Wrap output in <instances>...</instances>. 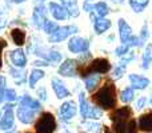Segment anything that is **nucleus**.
<instances>
[{
    "mask_svg": "<svg viewBox=\"0 0 152 133\" xmlns=\"http://www.w3.org/2000/svg\"><path fill=\"white\" fill-rule=\"evenodd\" d=\"M76 112L77 109H76V104L74 101H66L59 109V115L63 121H71L76 116Z\"/></svg>",
    "mask_w": 152,
    "mask_h": 133,
    "instance_id": "10",
    "label": "nucleus"
},
{
    "mask_svg": "<svg viewBox=\"0 0 152 133\" xmlns=\"http://www.w3.org/2000/svg\"><path fill=\"white\" fill-rule=\"evenodd\" d=\"M11 57V61L13 63V65L18 67V68H23L24 65L27 64V57H26V53H24L23 49H15L11 52L10 55Z\"/></svg>",
    "mask_w": 152,
    "mask_h": 133,
    "instance_id": "15",
    "label": "nucleus"
},
{
    "mask_svg": "<svg viewBox=\"0 0 152 133\" xmlns=\"http://www.w3.org/2000/svg\"><path fill=\"white\" fill-rule=\"evenodd\" d=\"M79 104H80V115L83 118H91V120H97L103 116V110L96 107H91L87 101L86 93L81 92L79 94Z\"/></svg>",
    "mask_w": 152,
    "mask_h": 133,
    "instance_id": "5",
    "label": "nucleus"
},
{
    "mask_svg": "<svg viewBox=\"0 0 152 133\" xmlns=\"http://www.w3.org/2000/svg\"><path fill=\"white\" fill-rule=\"evenodd\" d=\"M26 133H29V132H26Z\"/></svg>",
    "mask_w": 152,
    "mask_h": 133,
    "instance_id": "46",
    "label": "nucleus"
},
{
    "mask_svg": "<svg viewBox=\"0 0 152 133\" xmlns=\"http://www.w3.org/2000/svg\"><path fill=\"white\" fill-rule=\"evenodd\" d=\"M77 72H79V64L77 60H75V59H67L59 67V73L61 76H66V77H74V76L77 75Z\"/></svg>",
    "mask_w": 152,
    "mask_h": 133,
    "instance_id": "8",
    "label": "nucleus"
},
{
    "mask_svg": "<svg viewBox=\"0 0 152 133\" xmlns=\"http://www.w3.org/2000/svg\"><path fill=\"white\" fill-rule=\"evenodd\" d=\"M111 70V64L107 59H94L89 64L84 67L79 68V75L87 77L89 75H103V73H108Z\"/></svg>",
    "mask_w": 152,
    "mask_h": 133,
    "instance_id": "2",
    "label": "nucleus"
},
{
    "mask_svg": "<svg viewBox=\"0 0 152 133\" xmlns=\"http://www.w3.org/2000/svg\"><path fill=\"white\" fill-rule=\"evenodd\" d=\"M52 88L56 93L58 99H64V97L69 96V91L66 88V85L63 84V81H60L59 78H52Z\"/></svg>",
    "mask_w": 152,
    "mask_h": 133,
    "instance_id": "18",
    "label": "nucleus"
},
{
    "mask_svg": "<svg viewBox=\"0 0 152 133\" xmlns=\"http://www.w3.org/2000/svg\"><path fill=\"white\" fill-rule=\"evenodd\" d=\"M40 1H44V0H40Z\"/></svg>",
    "mask_w": 152,
    "mask_h": 133,
    "instance_id": "45",
    "label": "nucleus"
},
{
    "mask_svg": "<svg viewBox=\"0 0 152 133\" xmlns=\"http://www.w3.org/2000/svg\"><path fill=\"white\" fill-rule=\"evenodd\" d=\"M50 11L56 20H66V19L68 17V11L60 4L50 3Z\"/></svg>",
    "mask_w": 152,
    "mask_h": 133,
    "instance_id": "16",
    "label": "nucleus"
},
{
    "mask_svg": "<svg viewBox=\"0 0 152 133\" xmlns=\"http://www.w3.org/2000/svg\"><path fill=\"white\" fill-rule=\"evenodd\" d=\"M112 124V129L115 133H137V123L135 121V118L116 121Z\"/></svg>",
    "mask_w": 152,
    "mask_h": 133,
    "instance_id": "7",
    "label": "nucleus"
},
{
    "mask_svg": "<svg viewBox=\"0 0 152 133\" xmlns=\"http://www.w3.org/2000/svg\"><path fill=\"white\" fill-rule=\"evenodd\" d=\"M150 4V0H129V5L135 12H143L144 8Z\"/></svg>",
    "mask_w": 152,
    "mask_h": 133,
    "instance_id": "25",
    "label": "nucleus"
},
{
    "mask_svg": "<svg viewBox=\"0 0 152 133\" xmlns=\"http://www.w3.org/2000/svg\"><path fill=\"white\" fill-rule=\"evenodd\" d=\"M5 133H16V131H8V132H5Z\"/></svg>",
    "mask_w": 152,
    "mask_h": 133,
    "instance_id": "43",
    "label": "nucleus"
},
{
    "mask_svg": "<svg viewBox=\"0 0 152 133\" xmlns=\"http://www.w3.org/2000/svg\"><path fill=\"white\" fill-rule=\"evenodd\" d=\"M126 67H127L126 63H120L118 67L115 68V70H113V76H115L116 78H119L124 73V70H126Z\"/></svg>",
    "mask_w": 152,
    "mask_h": 133,
    "instance_id": "33",
    "label": "nucleus"
},
{
    "mask_svg": "<svg viewBox=\"0 0 152 133\" xmlns=\"http://www.w3.org/2000/svg\"><path fill=\"white\" fill-rule=\"evenodd\" d=\"M61 5L68 11V15L74 16V17H76L79 15V7L76 4V0H63V4Z\"/></svg>",
    "mask_w": 152,
    "mask_h": 133,
    "instance_id": "24",
    "label": "nucleus"
},
{
    "mask_svg": "<svg viewBox=\"0 0 152 133\" xmlns=\"http://www.w3.org/2000/svg\"><path fill=\"white\" fill-rule=\"evenodd\" d=\"M92 101L102 109H112L116 107V89L112 81H107L92 96Z\"/></svg>",
    "mask_w": 152,
    "mask_h": 133,
    "instance_id": "1",
    "label": "nucleus"
},
{
    "mask_svg": "<svg viewBox=\"0 0 152 133\" xmlns=\"http://www.w3.org/2000/svg\"><path fill=\"white\" fill-rule=\"evenodd\" d=\"M79 32V28L76 25H66V27H59L52 35H50V41L51 43H60L66 40L72 33Z\"/></svg>",
    "mask_w": 152,
    "mask_h": 133,
    "instance_id": "6",
    "label": "nucleus"
},
{
    "mask_svg": "<svg viewBox=\"0 0 152 133\" xmlns=\"http://www.w3.org/2000/svg\"><path fill=\"white\" fill-rule=\"evenodd\" d=\"M111 27V21L105 17H97L95 19V31L97 33H103Z\"/></svg>",
    "mask_w": 152,
    "mask_h": 133,
    "instance_id": "23",
    "label": "nucleus"
},
{
    "mask_svg": "<svg viewBox=\"0 0 152 133\" xmlns=\"http://www.w3.org/2000/svg\"><path fill=\"white\" fill-rule=\"evenodd\" d=\"M151 104H152V99H151Z\"/></svg>",
    "mask_w": 152,
    "mask_h": 133,
    "instance_id": "44",
    "label": "nucleus"
},
{
    "mask_svg": "<svg viewBox=\"0 0 152 133\" xmlns=\"http://www.w3.org/2000/svg\"><path fill=\"white\" fill-rule=\"evenodd\" d=\"M134 96H135L134 88H126L123 92H121L120 99L123 102H131L132 100H134Z\"/></svg>",
    "mask_w": 152,
    "mask_h": 133,
    "instance_id": "30",
    "label": "nucleus"
},
{
    "mask_svg": "<svg viewBox=\"0 0 152 133\" xmlns=\"http://www.w3.org/2000/svg\"><path fill=\"white\" fill-rule=\"evenodd\" d=\"M102 81V76L100 75H89L84 77V83H86V88L88 92H92Z\"/></svg>",
    "mask_w": 152,
    "mask_h": 133,
    "instance_id": "21",
    "label": "nucleus"
},
{
    "mask_svg": "<svg viewBox=\"0 0 152 133\" xmlns=\"http://www.w3.org/2000/svg\"><path fill=\"white\" fill-rule=\"evenodd\" d=\"M134 57H135L134 53H132V52H128L127 55H124V56H123V60H124V63H126V61H131Z\"/></svg>",
    "mask_w": 152,
    "mask_h": 133,
    "instance_id": "38",
    "label": "nucleus"
},
{
    "mask_svg": "<svg viewBox=\"0 0 152 133\" xmlns=\"http://www.w3.org/2000/svg\"><path fill=\"white\" fill-rule=\"evenodd\" d=\"M36 113L37 112H35V110H32V109H28V108L19 107L18 118L23 124H31V123H34V120L36 118Z\"/></svg>",
    "mask_w": 152,
    "mask_h": 133,
    "instance_id": "13",
    "label": "nucleus"
},
{
    "mask_svg": "<svg viewBox=\"0 0 152 133\" xmlns=\"http://www.w3.org/2000/svg\"><path fill=\"white\" fill-rule=\"evenodd\" d=\"M13 124H15V115H13V110L5 109L4 116L0 118V129L8 132L13 128Z\"/></svg>",
    "mask_w": 152,
    "mask_h": 133,
    "instance_id": "12",
    "label": "nucleus"
},
{
    "mask_svg": "<svg viewBox=\"0 0 152 133\" xmlns=\"http://www.w3.org/2000/svg\"><path fill=\"white\" fill-rule=\"evenodd\" d=\"M119 31H120V40L124 45H128V47H135L136 45V47H139V45L143 44L139 37L132 35L131 27L128 25V23L124 19L119 20Z\"/></svg>",
    "mask_w": 152,
    "mask_h": 133,
    "instance_id": "3",
    "label": "nucleus"
},
{
    "mask_svg": "<svg viewBox=\"0 0 152 133\" xmlns=\"http://www.w3.org/2000/svg\"><path fill=\"white\" fill-rule=\"evenodd\" d=\"M11 37H12V40H13V43H15L16 45H23L24 43H26V39H27V35H26V32L23 31V29H20V28H15V29H12V32H11Z\"/></svg>",
    "mask_w": 152,
    "mask_h": 133,
    "instance_id": "22",
    "label": "nucleus"
},
{
    "mask_svg": "<svg viewBox=\"0 0 152 133\" xmlns=\"http://www.w3.org/2000/svg\"><path fill=\"white\" fill-rule=\"evenodd\" d=\"M104 133H112L110 131V128H107V126H104Z\"/></svg>",
    "mask_w": 152,
    "mask_h": 133,
    "instance_id": "41",
    "label": "nucleus"
},
{
    "mask_svg": "<svg viewBox=\"0 0 152 133\" xmlns=\"http://www.w3.org/2000/svg\"><path fill=\"white\" fill-rule=\"evenodd\" d=\"M36 133H53L56 131V118L52 113L44 112L35 124Z\"/></svg>",
    "mask_w": 152,
    "mask_h": 133,
    "instance_id": "4",
    "label": "nucleus"
},
{
    "mask_svg": "<svg viewBox=\"0 0 152 133\" xmlns=\"http://www.w3.org/2000/svg\"><path fill=\"white\" fill-rule=\"evenodd\" d=\"M18 99L16 96V92L13 89H5L4 94H3V100H7V101H15Z\"/></svg>",
    "mask_w": 152,
    "mask_h": 133,
    "instance_id": "32",
    "label": "nucleus"
},
{
    "mask_svg": "<svg viewBox=\"0 0 152 133\" xmlns=\"http://www.w3.org/2000/svg\"><path fill=\"white\" fill-rule=\"evenodd\" d=\"M83 132L80 131L81 133H100L103 128L99 123H86L83 124Z\"/></svg>",
    "mask_w": 152,
    "mask_h": 133,
    "instance_id": "28",
    "label": "nucleus"
},
{
    "mask_svg": "<svg viewBox=\"0 0 152 133\" xmlns=\"http://www.w3.org/2000/svg\"><path fill=\"white\" fill-rule=\"evenodd\" d=\"M132 115H134V112H132L131 107L126 105V107L118 108V109L113 110V112L110 115V118L112 123H116V121L129 120V118H132Z\"/></svg>",
    "mask_w": 152,
    "mask_h": 133,
    "instance_id": "11",
    "label": "nucleus"
},
{
    "mask_svg": "<svg viewBox=\"0 0 152 133\" xmlns=\"http://www.w3.org/2000/svg\"><path fill=\"white\" fill-rule=\"evenodd\" d=\"M43 77H44V72H43L42 69H32L31 75H29V81H28L29 86H31V88H35L36 83Z\"/></svg>",
    "mask_w": 152,
    "mask_h": 133,
    "instance_id": "26",
    "label": "nucleus"
},
{
    "mask_svg": "<svg viewBox=\"0 0 152 133\" xmlns=\"http://www.w3.org/2000/svg\"><path fill=\"white\" fill-rule=\"evenodd\" d=\"M7 47V41L5 40H3V39H0V68H1V52H3V49Z\"/></svg>",
    "mask_w": 152,
    "mask_h": 133,
    "instance_id": "37",
    "label": "nucleus"
},
{
    "mask_svg": "<svg viewBox=\"0 0 152 133\" xmlns=\"http://www.w3.org/2000/svg\"><path fill=\"white\" fill-rule=\"evenodd\" d=\"M145 104H147V99H145V97H140V99L137 100V104H136L137 109H143V108L145 107Z\"/></svg>",
    "mask_w": 152,
    "mask_h": 133,
    "instance_id": "36",
    "label": "nucleus"
},
{
    "mask_svg": "<svg viewBox=\"0 0 152 133\" xmlns=\"http://www.w3.org/2000/svg\"><path fill=\"white\" fill-rule=\"evenodd\" d=\"M0 118H1V117H0Z\"/></svg>",
    "mask_w": 152,
    "mask_h": 133,
    "instance_id": "47",
    "label": "nucleus"
},
{
    "mask_svg": "<svg viewBox=\"0 0 152 133\" xmlns=\"http://www.w3.org/2000/svg\"><path fill=\"white\" fill-rule=\"evenodd\" d=\"M89 48V41L84 37H72L68 43V49L72 53L87 52Z\"/></svg>",
    "mask_w": 152,
    "mask_h": 133,
    "instance_id": "9",
    "label": "nucleus"
},
{
    "mask_svg": "<svg viewBox=\"0 0 152 133\" xmlns=\"http://www.w3.org/2000/svg\"><path fill=\"white\" fill-rule=\"evenodd\" d=\"M5 91V78L3 76H0V101L3 100V94Z\"/></svg>",
    "mask_w": 152,
    "mask_h": 133,
    "instance_id": "35",
    "label": "nucleus"
},
{
    "mask_svg": "<svg viewBox=\"0 0 152 133\" xmlns=\"http://www.w3.org/2000/svg\"><path fill=\"white\" fill-rule=\"evenodd\" d=\"M15 3H23V1H26V0H13Z\"/></svg>",
    "mask_w": 152,
    "mask_h": 133,
    "instance_id": "42",
    "label": "nucleus"
},
{
    "mask_svg": "<svg viewBox=\"0 0 152 133\" xmlns=\"http://www.w3.org/2000/svg\"><path fill=\"white\" fill-rule=\"evenodd\" d=\"M84 9H86L87 12H91V11L94 9V5H89L88 3H84Z\"/></svg>",
    "mask_w": 152,
    "mask_h": 133,
    "instance_id": "40",
    "label": "nucleus"
},
{
    "mask_svg": "<svg viewBox=\"0 0 152 133\" xmlns=\"http://www.w3.org/2000/svg\"><path fill=\"white\" fill-rule=\"evenodd\" d=\"M115 52H116V56H124V55H127V53L129 52V47H128V45L121 44L120 47L116 48Z\"/></svg>",
    "mask_w": 152,
    "mask_h": 133,
    "instance_id": "34",
    "label": "nucleus"
},
{
    "mask_svg": "<svg viewBox=\"0 0 152 133\" xmlns=\"http://www.w3.org/2000/svg\"><path fill=\"white\" fill-rule=\"evenodd\" d=\"M58 28H59V27H58V24H56V23H53V21H50V20H47V21H45L44 27H43V29H44V31L47 32L48 35H52L53 32H55Z\"/></svg>",
    "mask_w": 152,
    "mask_h": 133,
    "instance_id": "31",
    "label": "nucleus"
},
{
    "mask_svg": "<svg viewBox=\"0 0 152 133\" xmlns=\"http://www.w3.org/2000/svg\"><path fill=\"white\" fill-rule=\"evenodd\" d=\"M151 61H152V44H148L145 47L144 53H143V68L148 69Z\"/></svg>",
    "mask_w": 152,
    "mask_h": 133,
    "instance_id": "29",
    "label": "nucleus"
},
{
    "mask_svg": "<svg viewBox=\"0 0 152 133\" xmlns=\"http://www.w3.org/2000/svg\"><path fill=\"white\" fill-rule=\"evenodd\" d=\"M45 15H47V11H45L44 5H37V7H35L34 21H35V24H36V27H39V28H43V27H44L45 21L48 20V19L45 17Z\"/></svg>",
    "mask_w": 152,
    "mask_h": 133,
    "instance_id": "14",
    "label": "nucleus"
},
{
    "mask_svg": "<svg viewBox=\"0 0 152 133\" xmlns=\"http://www.w3.org/2000/svg\"><path fill=\"white\" fill-rule=\"evenodd\" d=\"M139 129H142L143 132L151 133L152 132V112L143 113L139 117V123H137Z\"/></svg>",
    "mask_w": 152,
    "mask_h": 133,
    "instance_id": "17",
    "label": "nucleus"
},
{
    "mask_svg": "<svg viewBox=\"0 0 152 133\" xmlns=\"http://www.w3.org/2000/svg\"><path fill=\"white\" fill-rule=\"evenodd\" d=\"M129 81L132 84V88L135 89H145L150 85V80L140 75H129Z\"/></svg>",
    "mask_w": 152,
    "mask_h": 133,
    "instance_id": "20",
    "label": "nucleus"
},
{
    "mask_svg": "<svg viewBox=\"0 0 152 133\" xmlns=\"http://www.w3.org/2000/svg\"><path fill=\"white\" fill-rule=\"evenodd\" d=\"M20 107L28 108V109H32L35 112H39L42 109V104H40L39 100L32 99L31 96H23L20 99Z\"/></svg>",
    "mask_w": 152,
    "mask_h": 133,
    "instance_id": "19",
    "label": "nucleus"
},
{
    "mask_svg": "<svg viewBox=\"0 0 152 133\" xmlns=\"http://www.w3.org/2000/svg\"><path fill=\"white\" fill-rule=\"evenodd\" d=\"M37 93H39V96H40V99L42 100H45L47 99V96H45V89H39V92H37Z\"/></svg>",
    "mask_w": 152,
    "mask_h": 133,
    "instance_id": "39",
    "label": "nucleus"
},
{
    "mask_svg": "<svg viewBox=\"0 0 152 133\" xmlns=\"http://www.w3.org/2000/svg\"><path fill=\"white\" fill-rule=\"evenodd\" d=\"M94 11H95V13H96L99 17H105V16L108 15V12H110V9H108V5L105 4L104 1L96 3V4L94 5Z\"/></svg>",
    "mask_w": 152,
    "mask_h": 133,
    "instance_id": "27",
    "label": "nucleus"
}]
</instances>
